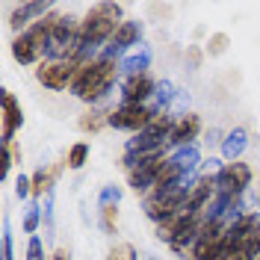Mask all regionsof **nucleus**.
<instances>
[{
	"instance_id": "obj_1",
	"label": "nucleus",
	"mask_w": 260,
	"mask_h": 260,
	"mask_svg": "<svg viewBox=\"0 0 260 260\" xmlns=\"http://www.w3.org/2000/svg\"><path fill=\"white\" fill-rule=\"evenodd\" d=\"M118 62L113 59H95V62H86L80 65V71H77V77L71 83V95L86 101V104H92V107H101L110 92H113L115 80H118Z\"/></svg>"
},
{
	"instance_id": "obj_2",
	"label": "nucleus",
	"mask_w": 260,
	"mask_h": 260,
	"mask_svg": "<svg viewBox=\"0 0 260 260\" xmlns=\"http://www.w3.org/2000/svg\"><path fill=\"white\" fill-rule=\"evenodd\" d=\"M56 9L45 15L42 21H36L30 30L18 32L12 39V56H15L21 65H36V62H45V53H48L50 45V36H53V27H56Z\"/></svg>"
},
{
	"instance_id": "obj_3",
	"label": "nucleus",
	"mask_w": 260,
	"mask_h": 260,
	"mask_svg": "<svg viewBox=\"0 0 260 260\" xmlns=\"http://www.w3.org/2000/svg\"><path fill=\"white\" fill-rule=\"evenodd\" d=\"M80 53V21L74 15H59L45 59H77Z\"/></svg>"
},
{
	"instance_id": "obj_4",
	"label": "nucleus",
	"mask_w": 260,
	"mask_h": 260,
	"mask_svg": "<svg viewBox=\"0 0 260 260\" xmlns=\"http://www.w3.org/2000/svg\"><path fill=\"white\" fill-rule=\"evenodd\" d=\"M77 71H80L77 59H45L36 68V80L50 92H62V89H71Z\"/></svg>"
},
{
	"instance_id": "obj_5",
	"label": "nucleus",
	"mask_w": 260,
	"mask_h": 260,
	"mask_svg": "<svg viewBox=\"0 0 260 260\" xmlns=\"http://www.w3.org/2000/svg\"><path fill=\"white\" fill-rule=\"evenodd\" d=\"M251 178H254L251 166L237 160V162H225V169L213 178V183H216V192L219 195L243 198V195L248 192V186H251Z\"/></svg>"
},
{
	"instance_id": "obj_6",
	"label": "nucleus",
	"mask_w": 260,
	"mask_h": 260,
	"mask_svg": "<svg viewBox=\"0 0 260 260\" xmlns=\"http://www.w3.org/2000/svg\"><path fill=\"white\" fill-rule=\"evenodd\" d=\"M136 45H142V24H139V21H133V18H127V21L115 30L113 39L104 45V50H101V59L121 62V59L127 56V50L136 48Z\"/></svg>"
},
{
	"instance_id": "obj_7",
	"label": "nucleus",
	"mask_w": 260,
	"mask_h": 260,
	"mask_svg": "<svg viewBox=\"0 0 260 260\" xmlns=\"http://www.w3.org/2000/svg\"><path fill=\"white\" fill-rule=\"evenodd\" d=\"M151 118H154V113L148 104H118L115 110H110V127L139 133L148 127Z\"/></svg>"
},
{
	"instance_id": "obj_8",
	"label": "nucleus",
	"mask_w": 260,
	"mask_h": 260,
	"mask_svg": "<svg viewBox=\"0 0 260 260\" xmlns=\"http://www.w3.org/2000/svg\"><path fill=\"white\" fill-rule=\"evenodd\" d=\"M162 166H166V157H145L136 169L127 172V183L136 195H151L154 186H157V178H160Z\"/></svg>"
},
{
	"instance_id": "obj_9",
	"label": "nucleus",
	"mask_w": 260,
	"mask_h": 260,
	"mask_svg": "<svg viewBox=\"0 0 260 260\" xmlns=\"http://www.w3.org/2000/svg\"><path fill=\"white\" fill-rule=\"evenodd\" d=\"M0 133H3V145H12L15 142V133L21 130L24 124V110H21V104H18V98L9 92V89H3L0 92Z\"/></svg>"
},
{
	"instance_id": "obj_10",
	"label": "nucleus",
	"mask_w": 260,
	"mask_h": 260,
	"mask_svg": "<svg viewBox=\"0 0 260 260\" xmlns=\"http://www.w3.org/2000/svg\"><path fill=\"white\" fill-rule=\"evenodd\" d=\"M154 89H157V80L148 71L124 77L121 80V104H148L154 98Z\"/></svg>"
},
{
	"instance_id": "obj_11",
	"label": "nucleus",
	"mask_w": 260,
	"mask_h": 260,
	"mask_svg": "<svg viewBox=\"0 0 260 260\" xmlns=\"http://www.w3.org/2000/svg\"><path fill=\"white\" fill-rule=\"evenodd\" d=\"M56 6L53 3H45V0H32V3H21L15 12L9 15V24H12V30L15 32H24L30 30L36 21H42L45 15H50Z\"/></svg>"
},
{
	"instance_id": "obj_12",
	"label": "nucleus",
	"mask_w": 260,
	"mask_h": 260,
	"mask_svg": "<svg viewBox=\"0 0 260 260\" xmlns=\"http://www.w3.org/2000/svg\"><path fill=\"white\" fill-rule=\"evenodd\" d=\"M198 133H201V118L195 113H186L180 115L178 121H175V130H172V136H169V148H186V145H195V139H198Z\"/></svg>"
},
{
	"instance_id": "obj_13",
	"label": "nucleus",
	"mask_w": 260,
	"mask_h": 260,
	"mask_svg": "<svg viewBox=\"0 0 260 260\" xmlns=\"http://www.w3.org/2000/svg\"><path fill=\"white\" fill-rule=\"evenodd\" d=\"M169 162L180 172V178H195L198 169H201V148L198 145H186V148H178L169 154Z\"/></svg>"
},
{
	"instance_id": "obj_14",
	"label": "nucleus",
	"mask_w": 260,
	"mask_h": 260,
	"mask_svg": "<svg viewBox=\"0 0 260 260\" xmlns=\"http://www.w3.org/2000/svg\"><path fill=\"white\" fill-rule=\"evenodd\" d=\"M245 148H248V130H245V127L228 130L225 139H222V160L237 162L245 154Z\"/></svg>"
},
{
	"instance_id": "obj_15",
	"label": "nucleus",
	"mask_w": 260,
	"mask_h": 260,
	"mask_svg": "<svg viewBox=\"0 0 260 260\" xmlns=\"http://www.w3.org/2000/svg\"><path fill=\"white\" fill-rule=\"evenodd\" d=\"M148 68H151V50L142 45L139 50H133L127 53L121 62H118V71L124 74V77H133V74H145Z\"/></svg>"
},
{
	"instance_id": "obj_16",
	"label": "nucleus",
	"mask_w": 260,
	"mask_h": 260,
	"mask_svg": "<svg viewBox=\"0 0 260 260\" xmlns=\"http://www.w3.org/2000/svg\"><path fill=\"white\" fill-rule=\"evenodd\" d=\"M53 175L56 172H50V169H36L30 175L32 180V198H45V195L53 189Z\"/></svg>"
},
{
	"instance_id": "obj_17",
	"label": "nucleus",
	"mask_w": 260,
	"mask_h": 260,
	"mask_svg": "<svg viewBox=\"0 0 260 260\" xmlns=\"http://www.w3.org/2000/svg\"><path fill=\"white\" fill-rule=\"evenodd\" d=\"M121 195H124V189L115 186V183L101 186V192H98V210H115L121 204Z\"/></svg>"
},
{
	"instance_id": "obj_18",
	"label": "nucleus",
	"mask_w": 260,
	"mask_h": 260,
	"mask_svg": "<svg viewBox=\"0 0 260 260\" xmlns=\"http://www.w3.org/2000/svg\"><path fill=\"white\" fill-rule=\"evenodd\" d=\"M104 124H110V113H104L101 107H92V110L80 118V130L83 133H98Z\"/></svg>"
},
{
	"instance_id": "obj_19",
	"label": "nucleus",
	"mask_w": 260,
	"mask_h": 260,
	"mask_svg": "<svg viewBox=\"0 0 260 260\" xmlns=\"http://www.w3.org/2000/svg\"><path fill=\"white\" fill-rule=\"evenodd\" d=\"M42 225V198H30L27 210H24V234H36Z\"/></svg>"
},
{
	"instance_id": "obj_20",
	"label": "nucleus",
	"mask_w": 260,
	"mask_h": 260,
	"mask_svg": "<svg viewBox=\"0 0 260 260\" xmlns=\"http://www.w3.org/2000/svg\"><path fill=\"white\" fill-rule=\"evenodd\" d=\"M86 160H89V145H86V142H74V145L68 148L65 166L77 172V169H83V166H86Z\"/></svg>"
},
{
	"instance_id": "obj_21",
	"label": "nucleus",
	"mask_w": 260,
	"mask_h": 260,
	"mask_svg": "<svg viewBox=\"0 0 260 260\" xmlns=\"http://www.w3.org/2000/svg\"><path fill=\"white\" fill-rule=\"evenodd\" d=\"M0 260H15V248H12V225H9V216H3V234H0Z\"/></svg>"
},
{
	"instance_id": "obj_22",
	"label": "nucleus",
	"mask_w": 260,
	"mask_h": 260,
	"mask_svg": "<svg viewBox=\"0 0 260 260\" xmlns=\"http://www.w3.org/2000/svg\"><path fill=\"white\" fill-rule=\"evenodd\" d=\"M42 225H45V240H53V189H50L45 198H42Z\"/></svg>"
},
{
	"instance_id": "obj_23",
	"label": "nucleus",
	"mask_w": 260,
	"mask_h": 260,
	"mask_svg": "<svg viewBox=\"0 0 260 260\" xmlns=\"http://www.w3.org/2000/svg\"><path fill=\"white\" fill-rule=\"evenodd\" d=\"M107 260H139V254H136V248L130 243H115L113 248H110Z\"/></svg>"
},
{
	"instance_id": "obj_24",
	"label": "nucleus",
	"mask_w": 260,
	"mask_h": 260,
	"mask_svg": "<svg viewBox=\"0 0 260 260\" xmlns=\"http://www.w3.org/2000/svg\"><path fill=\"white\" fill-rule=\"evenodd\" d=\"M27 260H45V243L39 234H32L27 240Z\"/></svg>"
},
{
	"instance_id": "obj_25",
	"label": "nucleus",
	"mask_w": 260,
	"mask_h": 260,
	"mask_svg": "<svg viewBox=\"0 0 260 260\" xmlns=\"http://www.w3.org/2000/svg\"><path fill=\"white\" fill-rule=\"evenodd\" d=\"M15 195L21 198V201L32 198V180L27 178V175H18V178H15Z\"/></svg>"
},
{
	"instance_id": "obj_26",
	"label": "nucleus",
	"mask_w": 260,
	"mask_h": 260,
	"mask_svg": "<svg viewBox=\"0 0 260 260\" xmlns=\"http://www.w3.org/2000/svg\"><path fill=\"white\" fill-rule=\"evenodd\" d=\"M101 228L107 234H115V210H101Z\"/></svg>"
},
{
	"instance_id": "obj_27",
	"label": "nucleus",
	"mask_w": 260,
	"mask_h": 260,
	"mask_svg": "<svg viewBox=\"0 0 260 260\" xmlns=\"http://www.w3.org/2000/svg\"><path fill=\"white\" fill-rule=\"evenodd\" d=\"M222 139H225V133H222V130H210L204 142H207V145H219V148H222Z\"/></svg>"
},
{
	"instance_id": "obj_28",
	"label": "nucleus",
	"mask_w": 260,
	"mask_h": 260,
	"mask_svg": "<svg viewBox=\"0 0 260 260\" xmlns=\"http://www.w3.org/2000/svg\"><path fill=\"white\" fill-rule=\"evenodd\" d=\"M50 260H68V251H65V248H56V251H53V257Z\"/></svg>"
},
{
	"instance_id": "obj_29",
	"label": "nucleus",
	"mask_w": 260,
	"mask_h": 260,
	"mask_svg": "<svg viewBox=\"0 0 260 260\" xmlns=\"http://www.w3.org/2000/svg\"><path fill=\"white\" fill-rule=\"evenodd\" d=\"M251 204H254V210L260 213V189H257V192H254V195H251Z\"/></svg>"
},
{
	"instance_id": "obj_30",
	"label": "nucleus",
	"mask_w": 260,
	"mask_h": 260,
	"mask_svg": "<svg viewBox=\"0 0 260 260\" xmlns=\"http://www.w3.org/2000/svg\"><path fill=\"white\" fill-rule=\"evenodd\" d=\"M145 260H157V257H145Z\"/></svg>"
},
{
	"instance_id": "obj_31",
	"label": "nucleus",
	"mask_w": 260,
	"mask_h": 260,
	"mask_svg": "<svg viewBox=\"0 0 260 260\" xmlns=\"http://www.w3.org/2000/svg\"><path fill=\"white\" fill-rule=\"evenodd\" d=\"M257 260H260V257H257Z\"/></svg>"
}]
</instances>
